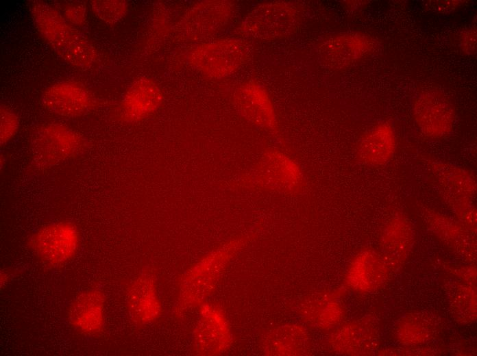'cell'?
<instances>
[{
	"mask_svg": "<svg viewBox=\"0 0 477 356\" xmlns=\"http://www.w3.org/2000/svg\"><path fill=\"white\" fill-rule=\"evenodd\" d=\"M30 10L38 31L62 60L82 68L95 64L97 52L94 45L58 10L42 1L32 3Z\"/></svg>",
	"mask_w": 477,
	"mask_h": 356,
	"instance_id": "1",
	"label": "cell"
},
{
	"mask_svg": "<svg viewBox=\"0 0 477 356\" xmlns=\"http://www.w3.org/2000/svg\"><path fill=\"white\" fill-rule=\"evenodd\" d=\"M252 238V235H246L225 242L190 269L180 283V309L198 305L213 287L216 278L224 265Z\"/></svg>",
	"mask_w": 477,
	"mask_h": 356,
	"instance_id": "2",
	"label": "cell"
},
{
	"mask_svg": "<svg viewBox=\"0 0 477 356\" xmlns=\"http://www.w3.org/2000/svg\"><path fill=\"white\" fill-rule=\"evenodd\" d=\"M241 186L296 193L304 187L299 164L278 150L267 151L251 170L239 181Z\"/></svg>",
	"mask_w": 477,
	"mask_h": 356,
	"instance_id": "3",
	"label": "cell"
},
{
	"mask_svg": "<svg viewBox=\"0 0 477 356\" xmlns=\"http://www.w3.org/2000/svg\"><path fill=\"white\" fill-rule=\"evenodd\" d=\"M84 145V139L72 129L58 123L44 125L32 138V165L36 170H48L80 153Z\"/></svg>",
	"mask_w": 477,
	"mask_h": 356,
	"instance_id": "4",
	"label": "cell"
},
{
	"mask_svg": "<svg viewBox=\"0 0 477 356\" xmlns=\"http://www.w3.org/2000/svg\"><path fill=\"white\" fill-rule=\"evenodd\" d=\"M80 235L76 225L69 221L47 225L28 238L27 245L45 266L58 268L70 262L77 254Z\"/></svg>",
	"mask_w": 477,
	"mask_h": 356,
	"instance_id": "5",
	"label": "cell"
},
{
	"mask_svg": "<svg viewBox=\"0 0 477 356\" xmlns=\"http://www.w3.org/2000/svg\"><path fill=\"white\" fill-rule=\"evenodd\" d=\"M300 20V12L294 5L284 1L268 2L249 13L242 24V31L252 38L276 40L292 34Z\"/></svg>",
	"mask_w": 477,
	"mask_h": 356,
	"instance_id": "6",
	"label": "cell"
},
{
	"mask_svg": "<svg viewBox=\"0 0 477 356\" xmlns=\"http://www.w3.org/2000/svg\"><path fill=\"white\" fill-rule=\"evenodd\" d=\"M247 48L236 39H223L197 46L188 55L190 64L212 78H222L236 71L245 62Z\"/></svg>",
	"mask_w": 477,
	"mask_h": 356,
	"instance_id": "7",
	"label": "cell"
},
{
	"mask_svg": "<svg viewBox=\"0 0 477 356\" xmlns=\"http://www.w3.org/2000/svg\"><path fill=\"white\" fill-rule=\"evenodd\" d=\"M413 112L415 120L426 136L440 138L452 131L456 114L448 98L437 90L419 94L414 100Z\"/></svg>",
	"mask_w": 477,
	"mask_h": 356,
	"instance_id": "8",
	"label": "cell"
},
{
	"mask_svg": "<svg viewBox=\"0 0 477 356\" xmlns=\"http://www.w3.org/2000/svg\"><path fill=\"white\" fill-rule=\"evenodd\" d=\"M42 101L45 109L51 113L69 118L85 114L94 104L90 92L73 81H62L50 86L43 92Z\"/></svg>",
	"mask_w": 477,
	"mask_h": 356,
	"instance_id": "9",
	"label": "cell"
},
{
	"mask_svg": "<svg viewBox=\"0 0 477 356\" xmlns=\"http://www.w3.org/2000/svg\"><path fill=\"white\" fill-rule=\"evenodd\" d=\"M234 103L240 113L253 124L269 131L278 130V122L271 100L258 83L249 81L235 92Z\"/></svg>",
	"mask_w": 477,
	"mask_h": 356,
	"instance_id": "10",
	"label": "cell"
},
{
	"mask_svg": "<svg viewBox=\"0 0 477 356\" xmlns=\"http://www.w3.org/2000/svg\"><path fill=\"white\" fill-rule=\"evenodd\" d=\"M105 303V296L100 290L90 289L82 292L69 307V325L83 335H99L104 328Z\"/></svg>",
	"mask_w": 477,
	"mask_h": 356,
	"instance_id": "11",
	"label": "cell"
},
{
	"mask_svg": "<svg viewBox=\"0 0 477 356\" xmlns=\"http://www.w3.org/2000/svg\"><path fill=\"white\" fill-rule=\"evenodd\" d=\"M232 5L227 1H208L193 7L181 26L189 38H201L218 31L229 21Z\"/></svg>",
	"mask_w": 477,
	"mask_h": 356,
	"instance_id": "12",
	"label": "cell"
},
{
	"mask_svg": "<svg viewBox=\"0 0 477 356\" xmlns=\"http://www.w3.org/2000/svg\"><path fill=\"white\" fill-rule=\"evenodd\" d=\"M374 47L370 37L351 33L337 36L323 42L317 55L321 63L331 68H342L367 55Z\"/></svg>",
	"mask_w": 477,
	"mask_h": 356,
	"instance_id": "13",
	"label": "cell"
},
{
	"mask_svg": "<svg viewBox=\"0 0 477 356\" xmlns=\"http://www.w3.org/2000/svg\"><path fill=\"white\" fill-rule=\"evenodd\" d=\"M162 94L151 79L141 77L134 81L125 93L119 108L120 118L136 122L153 114L162 102Z\"/></svg>",
	"mask_w": 477,
	"mask_h": 356,
	"instance_id": "14",
	"label": "cell"
},
{
	"mask_svg": "<svg viewBox=\"0 0 477 356\" xmlns=\"http://www.w3.org/2000/svg\"><path fill=\"white\" fill-rule=\"evenodd\" d=\"M126 300L130 318L138 325L154 322L161 315L155 280L149 273H141L131 282Z\"/></svg>",
	"mask_w": 477,
	"mask_h": 356,
	"instance_id": "15",
	"label": "cell"
},
{
	"mask_svg": "<svg viewBox=\"0 0 477 356\" xmlns=\"http://www.w3.org/2000/svg\"><path fill=\"white\" fill-rule=\"evenodd\" d=\"M230 331L224 316L212 307L202 305L200 320L195 331V348L202 355H213L226 348Z\"/></svg>",
	"mask_w": 477,
	"mask_h": 356,
	"instance_id": "16",
	"label": "cell"
},
{
	"mask_svg": "<svg viewBox=\"0 0 477 356\" xmlns=\"http://www.w3.org/2000/svg\"><path fill=\"white\" fill-rule=\"evenodd\" d=\"M395 149L393 126L388 122H382L361 137L356 147V157L365 164L382 166L392 159Z\"/></svg>",
	"mask_w": 477,
	"mask_h": 356,
	"instance_id": "17",
	"label": "cell"
},
{
	"mask_svg": "<svg viewBox=\"0 0 477 356\" xmlns=\"http://www.w3.org/2000/svg\"><path fill=\"white\" fill-rule=\"evenodd\" d=\"M350 270V282L356 289L375 288L381 277L382 263L378 256L371 252L360 253L354 259Z\"/></svg>",
	"mask_w": 477,
	"mask_h": 356,
	"instance_id": "18",
	"label": "cell"
},
{
	"mask_svg": "<svg viewBox=\"0 0 477 356\" xmlns=\"http://www.w3.org/2000/svg\"><path fill=\"white\" fill-rule=\"evenodd\" d=\"M382 238L387 253L393 257L403 255L411 244L412 231L406 220L393 219L386 227Z\"/></svg>",
	"mask_w": 477,
	"mask_h": 356,
	"instance_id": "19",
	"label": "cell"
},
{
	"mask_svg": "<svg viewBox=\"0 0 477 356\" xmlns=\"http://www.w3.org/2000/svg\"><path fill=\"white\" fill-rule=\"evenodd\" d=\"M90 6L97 17L109 24L119 21L127 12L124 1L95 0L90 2Z\"/></svg>",
	"mask_w": 477,
	"mask_h": 356,
	"instance_id": "20",
	"label": "cell"
},
{
	"mask_svg": "<svg viewBox=\"0 0 477 356\" xmlns=\"http://www.w3.org/2000/svg\"><path fill=\"white\" fill-rule=\"evenodd\" d=\"M0 142L3 145L8 142L16 134L19 120L16 114L3 104L0 107Z\"/></svg>",
	"mask_w": 477,
	"mask_h": 356,
	"instance_id": "21",
	"label": "cell"
},
{
	"mask_svg": "<svg viewBox=\"0 0 477 356\" xmlns=\"http://www.w3.org/2000/svg\"><path fill=\"white\" fill-rule=\"evenodd\" d=\"M64 17L73 24L81 25L86 20V5L81 1L68 3L64 10Z\"/></svg>",
	"mask_w": 477,
	"mask_h": 356,
	"instance_id": "22",
	"label": "cell"
},
{
	"mask_svg": "<svg viewBox=\"0 0 477 356\" xmlns=\"http://www.w3.org/2000/svg\"><path fill=\"white\" fill-rule=\"evenodd\" d=\"M463 41L465 49L469 48L468 52H470L471 50L474 51L476 47V31L474 32L472 30L470 32H467L465 37L463 39Z\"/></svg>",
	"mask_w": 477,
	"mask_h": 356,
	"instance_id": "23",
	"label": "cell"
}]
</instances>
